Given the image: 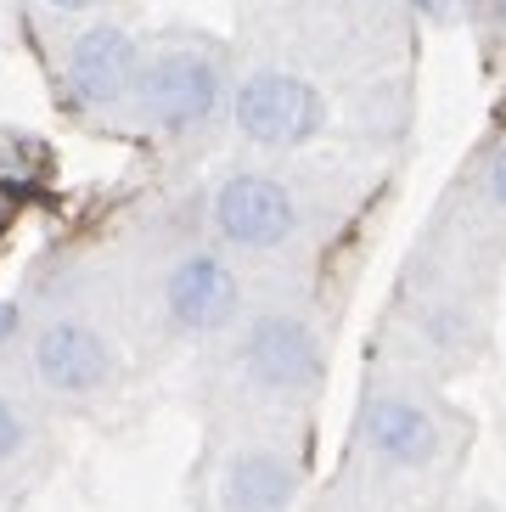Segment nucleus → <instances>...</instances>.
<instances>
[{"label":"nucleus","instance_id":"6e6552de","mask_svg":"<svg viewBox=\"0 0 506 512\" xmlns=\"http://www.w3.org/2000/svg\"><path fill=\"white\" fill-rule=\"evenodd\" d=\"M242 287L220 254H186L164 276V310L180 332H220L237 316Z\"/></svg>","mask_w":506,"mask_h":512},{"label":"nucleus","instance_id":"20e7f679","mask_svg":"<svg viewBox=\"0 0 506 512\" xmlns=\"http://www.w3.org/2000/svg\"><path fill=\"white\" fill-rule=\"evenodd\" d=\"M242 372H248L253 389L265 394H310L327 372V349H321V332L304 316H287V310H270L242 332Z\"/></svg>","mask_w":506,"mask_h":512},{"label":"nucleus","instance_id":"9d476101","mask_svg":"<svg viewBox=\"0 0 506 512\" xmlns=\"http://www.w3.org/2000/svg\"><path fill=\"white\" fill-rule=\"evenodd\" d=\"M23 451V417L12 411V400H0V462H12Z\"/></svg>","mask_w":506,"mask_h":512},{"label":"nucleus","instance_id":"0eeeda50","mask_svg":"<svg viewBox=\"0 0 506 512\" xmlns=\"http://www.w3.org/2000/svg\"><path fill=\"white\" fill-rule=\"evenodd\" d=\"M62 74H68L74 102L113 107V102H124V96L135 91V74H141V46H135V34H124L119 23H90L74 46H68Z\"/></svg>","mask_w":506,"mask_h":512},{"label":"nucleus","instance_id":"f257e3e1","mask_svg":"<svg viewBox=\"0 0 506 512\" xmlns=\"http://www.w3.org/2000/svg\"><path fill=\"white\" fill-rule=\"evenodd\" d=\"M231 124H237L242 141H253V147L293 152V147H310L327 130V96L315 91L304 74L259 68L231 96Z\"/></svg>","mask_w":506,"mask_h":512},{"label":"nucleus","instance_id":"9b49d317","mask_svg":"<svg viewBox=\"0 0 506 512\" xmlns=\"http://www.w3.org/2000/svg\"><path fill=\"white\" fill-rule=\"evenodd\" d=\"M484 197L495 209H506V147H495V158L484 164Z\"/></svg>","mask_w":506,"mask_h":512},{"label":"nucleus","instance_id":"39448f33","mask_svg":"<svg viewBox=\"0 0 506 512\" xmlns=\"http://www.w3.org/2000/svg\"><path fill=\"white\" fill-rule=\"evenodd\" d=\"M360 439H366V451H372L377 462L400 467V473L433 467L439 462V445H445L433 411L422 406V400H411V394H400V389H383L360 406Z\"/></svg>","mask_w":506,"mask_h":512},{"label":"nucleus","instance_id":"f8f14e48","mask_svg":"<svg viewBox=\"0 0 506 512\" xmlns=\"http://www.w3.org/2000/svg\"><path fill=\"white\" fill-rule=\"evenodd\" d=\"M45 6H57V12H96L107 0H45Z\"/></svg>","mask_w":506,"mask_h":512},{"label":"nucleus","instance_id":"1a4fd4ad","mask_svg":"<svg viewBox=\"0 0 506 512\" xmlns=\"http://www.w3.org/2000/svg\"><path fill=\"white\" fill-rule=\"evenodd\" d=\"M298 501V467L282 451H237L220 473L225 512H287Z\"/></svg>","mask_w":506,"mask_h":512},{"label":"nucleus","instance_id":"7ed1b4c3","mask_svg":"<svg viewBox=\"0 0 506 512\" xmlns=\"http://www.w3.org/2000/svg\"><path fill=\"white\" fill-rule=\"evenodd\" d=\"M220 68L214 57L203 51H164V57L141 62V74H135V107H141V119L152 130H197V124H209L220 113Z\"/></svg>","mask_w":506,"mask_h":512},{"label":"nucleus","instance_id":"4468645a","mask_svg":"<svg viewBox=\"0 0 506 512\" xmlns=\"http://www.w3.org/2000/svg\"><path fill=\"white\" fill-rule=\"evenodd\" d=\"M12 327H17V310L12 304H0V338H12Z\"/></svg>","mask_w":506,"mask_h":512},{"label":"nucleus","instance_id":"423d86ee","mask_svg":"<svg viewBox=\"0 0 506 512\" xmlns=\"http://www.w3.org/2000/svg\"><path fill=\"white\" fill-rule=\"evenodd\" d=\"M34 372L57 394H96L113 383L119 355L107 344V332H96L90 321H51L34 332Z\"/></svg>","mask_w":506,"mask_h":512},{"label":"nucleus","instance_id":"2eb2a0df","mask_svg":"<svg viewBox=\"0 0 506 512\" xmlns=\"http://www.w3.org/2000/svg\"><path fill=\"white\" fill-rule=\"evenodd\" d=\"M495 17H501V23H506V0H495Z\"/></svg>","mask_w":506,"mask_h":512},{"label":"nucleus","instance_id":"f03ea898","mask_svg":"<svg viewBox=\"0 0 506 512\" xmlns=\"http://www.w3.org/2000/svg\"><path fill=\"white\" fill-rule=\"evenodd\" d=\"M209 220L231 248H248V254H276L298 237V197L287 192L276 175H259V169H237L225 175L209 197Z\"/></svg>","mask_w":506,"mask_h":512},{"label":"nucleus","instance_id":"ddd939ff","mask_svg":"<svg viewBox=\"0 0 506 512\" xmlns=\"http://www.w3.org/2000/svg\"><path fill=\"white\" fill-rule=\"evenodd\" d=\"M417 6H422L428 17H450V6H456V0H417Z\"/></svg>","mask_w":506,"mask_h":512}]
</instances>
